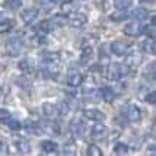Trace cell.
Masks as SVG:
<instances>
[{
	"instance_id": "1",
	"label": "cell",
	"mask_w": 156,
	"mask_h": 156,
	"mask_svg": "<svg viewBox=\"0 0 156 156\" xmlns=\"http://www.w3.org/2000/svg\"><path fill=\"white\" fill-rule=\"evenodd\" d=\"M6 50H7V54L10 57H18L20 54V51H22V41L18 37L10 38L6 44Z\"/></svg>"
},
{
	"instance_id": "2",
	"label": "cell",
	"mask_w": 156,
	"mask_h": 156,
	"mask_svg": "<svg viewBox=\"0 0 156 156\" xmlns=\"http://www.w3.org/2000/svg\"><path fill=\"white\" fill-rule=\"evenodd\" d=\"M67 85L70 86V88H79L82 83H83V75H82L79 70H76V69H73V70H70L67 73Z\"/></svg>"
},
{
	"instance_id": "3",
	"label": "cell",
	"mask_w": 156,
	"mask_h": 156,
	"mask_svg": "<svg viewBox=\"0 0 156 156\" xmlns=\"http://www.w3.org/2000/svg\"><path fill=\"white\" fill-rule=\"evenodd\" d=\"M38 15H40V10H38L37 7H28V9H25V10L20 13V19H22V22H23L25 25H31V23H34L35 19L38 18Z\"/></svg>"
},
{
	"instance_id": "4",
	"label": "cell",
	"mask_w": 156,
	"mask_h": 156,
	"mask_svg": "<svg viewBox=\"0 0 156 156\" xmlns=\"http://www.w3.org/2000/svg\"><path fill=\"white\" fill-rule=\"evenodd\" d=\"M83 117L90 120V121H104V120H105V114H104L102 111H99L98 108L83 109Z\"/></svg>"
},
{
	"instance_id": "5",
	"label": "cell",
	"mask_w": 156,
	"mask_h": 156,
	"mask_svg": "<svg viewBox=\"0 0 156 156\" xmlns=\"http://www.w3.org/2000/svg\"><path fill=\"white\" fill-rule=\"evenodd\" d=\"M69 19H70L69 23L73 28H80L88 22V16L85 13H82V12H75V13H72L69 16Z\"/></svg>"
},
{
	"instance_id": "6",
	"label": "cell",
	"mask_w": 156,
	"mask_h": 156,
	"mask_svg": "<svg viewBox=\"0 0 156 156\" xmlns=\"http://www.w3.org/2000/svg\"><path fill=\"white\" fill-rule=\"evenodd\" d=\"M126 118L131 122H137L140 118H142V114H140V108L137 107V105H129L127 108H126Z\"/></svg>"
},
{
	"instance_id": "7",
	"label": "cell",
	"mask_w": 156,
	"mask_h": 156,
	"mask_svg": "<svg viewBox=\"0 0 156 156\" xmlns=\"http://www.w3.org/2000/svg\"><path fill=\"white\" fill-rule=\"evenodd\" d=\"M105 77L111 82H115L121 77V70L118 64H109L107 70H105Z\"/></svg>"
},
{
	"instance_id": "8",
	"label": "cell",
	"mask_w": 156,
	"mask_h": 156,
	"mask_svg": "<svg viewBox=\"0 0 156 156\" xmlns=\"http://www.w3.org/2000/svg\"><path fill=\"white\" fill-rule=\"evenodd\" d=\"M107 126L105 124H101L99 121H96V124L92 126V129H90V137H94V139H102V137L107 136Z\"/></svg>"
},
{
	"instance_id": "9",
	"label": "cell",
	"mask_w": 156,
	"mask_h": 156,
	"mask_svg": "<svg viewBox=\"0 0 156 156\" xmlns=\"http://www.w3.org/2000/svg\"><path fill=\"white\" fill-rule=\"evenodd\" d=\"M109 48H111L112 54L120 55V57H121V55H124L126 53H127L129 44H126V42H122V41H112L111 45H109Z\"/></svg>"
},
{
	"instance_id": "10",
	"label": "cell",
	"mask_w": 156,
	"mask_h": 156,
	"mask_svg": "<svg viewBox=\"0 0 156 156\" xmlns=\"http://www.w3.org/2000/svg\"><path fill=\"white\" fill-rule=\"evenodd\" d=\"M42 112H44V115L47 118H54V117H57V114L60 111H58V107L54 105L53 102H44L42 104Z\"/></svg>"
},
{
	"instance_id": "11",
	"label": "cell",
	"mask_w": 156,
	"mask_h": 156,
	"mask_svg": "<svg viewBox=\"0 0 156 156\" xmlns=\"http://www.w3.org/2000/svg\"><path fill=\"white\" fill-rule=\"evenodd\" d=\"M124 34L129 35V37H137V35L142 34V27L139 25V22L127 23V25L124 27Z\"/></svg>"
},
{
	"instance_id": "12",
	"label": "cell",
	"mask_w": 156,
	"mask_h": 156,
	"mask_svg": "<svg viewBox=\"0 0 156 156\" xmlns=\"http://www.w3.org/2000/svg\"><path fill=\"white\" fill-rule=\"evenodd\" d=\"M143 61V55L140 53H131V54L127 55V58H126V64L130 66V67H139L140 64H142Z\"/></svg>"
},
{
	"instance_id": "13",
	"label": "cell",
	"mask_w": 156,
	"mask_h": 156,
	"mask_svg": "<svg viewBox=\"0 0 156 156\" xmlns=\"http://www.w3.org/2000/svg\"><path fill=\"white\" fill-rule=\"evenodd\" d=\"M41 150L44 153H57L58 144L53 140H44V142H41Z\"/></svg>"
},
{
	"instance_id": "14",
	"label": "cell",
	"mask_w": 156,
	"mask_h": 156,
	"mask_svg": "<svg viewBox=\"0 0 156 156\" xmlns=\"http://www.w3.org/2000/svg\"><path fill=\"white\" fill-rule=\"evenodd\" d=\"M92 55H94V50L90 45H85L82 48V54H80V63L82 64H89L92 61Z\"/></svg>"
},
{
	"instance_id": "15",
	"label": "cell",
	"mask_w": 156,
	"mask_h": 156,
	"mask_svg": "<svg viewBox=\"0 0 156 156\" xmlns=\"http://www.w3.org/2000/svg\"><path fill=\"white\" fill-rule=\"evenodd\" d=\"M15 146H16V149L19 153H23V155H28L29 152H31V144L28 140L25 139H18L16 142H15Z\"/></svg>"
},
{
	"instance_id": "16",
	"label": "cell",
	"mask_w": 156,
	"mask_h": 156,
	"mask_svg": "<svg viewBox=\"0 0 156 156\" xmlns=\"http://www.w3.org/2000/svg\"><path fill=\"white\" fill-rule=\"evenodd\" d=\"M101 98L105 102H112L115 99V92L111 88H108V86H104V88L101 89Z\"/></svg>"
},
{
	"instance_id": "17",
	"label": "cell",
	"mask_w": 156,
	"mask_h": 156,
	"mask_svg": "<svg viewBox=\"0 0 156 156\" xmlns=\"http://www.w3.org/2000/svg\"><path fill=\"white\" fill-rule=\"evenodd\" d=\"M13 28H15V20L13 19L2 18V22H0V32H2V34H6L9 31H12Z\"/></svg>"
},
{
	"instance_id": "18",
	"label": "cell",
	"mask_w": 156,
	"mask_h": 156,
	"mask_svg": "<svg viewBox=\"0 0 156 156\" xmlns=\"http://www.w3.org/2000/svg\"><path fill=\"white\" fill-rule=\"evenodd\" d=\"M143 77H146V79H155L156 77V61H153V63H150L147 67H144V70H143Z\"/></svg>"
},
{
	"instance_id": "19",
	"label": "cell",
	"mask_w": 156,
	"mask_h": 156,
	"mask_svg": "<svg viewBox=\"0 0 156 156\" xmlns=\"http://www.w3.org/2000/svg\"><path fill=\"white\" fill-rule=\"evenodd\" d=\"M70 130L75 133L76 136H82L83 131H85V126L82 121H77V120H73L72 124H70Z\"/></svg>"
},
{
	"instance_id": "20",
	"label": "cell",
	"mask_w": 156,
	"mask_h": 156,
	"mask_svg": "<svg viewBox=\"0 0 156 156\" xmlns=\"http://www.w3.org/2000/svg\"><path fill=\"white\" fill-rule=\"evenodd\" d=\"M54 25H55L54 22L45 19V20H42L40 25H38V29H40L42 34H48V32H51V31L54 29Z\"/></svg>"
},
{
	"instance_id": "21",
	"label": "cell",
	"mask_w": 156,
	"mask_h": 156,
	"mask_svg": "<svg viewBox=\"0 0 156 156\" xmlns=\"http://www.w3.org/2000/svg\"><path fill=\"white\" fill-rule=\"evenodd\" d=\"M111 60H109V55L105 53V48H102L99 50V64L98 66H101V67H108Z\"/></svg>"
},
{
	"instance_id": "22",
	"label": "cell",
	"mask_w": 156,
	"mask_h": 156,
	"mask_svg": "<svg viewBox=\"0 0 156 156\" xmlns=\"http://www.w3.org/2000/svg\"><path fill=\"white\" fill-rule=\"evenodd\" d=\"M25 129H27L29 133H34V134H41V133H42L41 124H38V122L27 121V124H25Z\"/></svg>"
},
{
	"instance_id": "23",
	"label": "cell",
	"mask_w": 156,
	"mask_h": 156,
	"mask_svg": "<svg viewBox=\"0 0 156 156\" xmlns=\"http://www.w3.org/2000/svg\"><path fill=\"white\" fill-rule=\"evenodd\" d=\"M19 70L22 72V73H25V75H31V73H34V67L31 66V63H29V60H22L19 61Z\"/></svg>"
},
{
	"instance_id": "24",
	"label": "cell",
	"mask_w": 156,
	"mask_h": 156,
	"mask_svg": "<svg viewBox=\"0 0 156 156\" xmlns=\"http://www.w3.org/2000/svg\"><path fill=\"white\" fill-rule=\"evenodd\" d=\"M127 16H129V12L126 9H118L115 13L111 15V19L114 20V22H121V20L127 19Z\"/></svg>"
},
{
	"instance_id": "25",
	"label": "cell",
	"mask_w": 156,
	"mask_h": 156,
	"mask_svg": "<svg viewBox=\"0 0 156 156\" xmlns=\"http://www.w3.org/2000/svg\"><path fill=\"white\" fill-rule=\"evenodd\" d=\"M131 16H133L134 19H137V20H143V19H146V18H147V10H146L144 7H137V9L133 10Z\"/></svg>"
},
{
	"instance_id": "26",
	"label": "cell",
	"mask_w": 156,
	"mask_h": 156,
	"mask_svg": "<svg viewBox=\"0 0 156 156\" xmlns=\"http://www.w3.org/2000/svg\"><path fill=\"white\" fill-rule=\"evenodd\" d=\"M63 155L66 156H75L76 155V146L72 142H66L63 146Z\"/></svg>"
},
{
	"instance_id": "27",
	"label": "cell",
	"mask_w": 156,
	"mask_h": 156,
	"mask_svg": "<svg viewBox=\"0 0 156 156\" xmlns=\"http://www.w3.org/2000/svg\"><path fill=\"white\" fill-rule=\"evenodd\" d=\"M53 22H54L57 27H64L66 23L70 22V19H69V16H64V15H55L54 18H53Z\"/></svg>"
},
{
	"instance_id": "28",
	"label": "cell",
	"mask_w": 156,
	"mask_h": 156,
	"mask_svg": "<svg viewBox=\"0 0 156 156\" xmlns=\"http://www.w3.org/2000/svg\"><path fill=\"white\" fill-rule=\"evenodd\" d=\"M114 153H115V155H127V153H129V146L124 144V143H115Z\"/></svg>"
},
{
	"instance_id": "29",
	"label": "cell",
	"mask_w": 156,
	"mask_h": 156,
	"mask_svg": "<svg viewBox=\"0 0 156 156\" xmlns=\"http://www.w3.org/2000/svg\"><path fill=\"white\" fill-rule=\"evenodd\" d=\"M5 6H6L7 9H12V10L19 9V7L22 6V0H6V2H5Z\"/></svg>"
},
{
	"instance_id": "30",
	"label": "cell",
	"mask_w": 156,
	"mask_h": 156,
	"mask_svg": "<svg viewBox=\"0 0 156 156\" xmlns=\"http://www.w3.org/2000/svg\"><path fill=\"white\" fill-rule=\"evenodd\" d=\"M88 156H102V152L101 149L98 147V146H95V144H90L88 147Z\"/></svg>"
},
{
	"instance_id": "31",
	"label": "cell",
	"mask_w": 156,
	"mask_h": 156,
	"mask_svg": "<svg viewBox=\"0 0 156 156\" xmlns=\"http://www.w3.org/2000/svg\"><path fill=\"white\" fill-rule=\"evenodd\" d=\"M133 3V0H115V7L118 9H127Z\"/></svg>"
},
{
	"instance_id": "32",
	"label": "cell",
	"mask_w": 156,
	"mask_h": 156,
	"mask_svg": "<svg viewBox=\"0 0 156 156\" xmlns=\"http://www.w3.org/2000/svg\"><path fill=\"white\" fill-rule=\"evenodd\" d=\"M7 126H9V129L10 130H20L22 129V124H20L18 120H12V118L7 121Z\"/></svg>"
},
{
	"instance_id": "33",
	"label": "cell",
	"mask_w": 156,
	"mask_h": 156,
	"mask_svg": "<svg viewBox=\"0 0 156 156\" xmlns=\"http://www.w3.org/2000/svg\"><path fill=\"white\" fill-rule=\"evenodd\" d=\"M42 44H47V40L41 35H34L32 38V45H42Z\"/></svg>"
},
{
	"instance_id": "34",
	"label": "cell",
	"mask_w": 156,
	"mask_h": 156,
	"mask_svg": "<svg viewBox=\"0 0 156 156\" xmlns=\"http://www.w3.org/2000/svg\"><path fill=\"white\" fill-rule=\"evenodd\" d=\"M144 101L147 102V104H156V90H150L149 94L146 95Z\"/></svg>"
},
{
	"instance_id": "35",
	"label": "cell",
	"mask_w": 156,
	"mask_h": 156,
	"mask_svg": "<svg viewBox=\"0 0 156 156\" xmlns=\"http://www.w3.org/2000/svg\"><path fill=\"white\" fill-rule=\"evenodd\" d=\"M111 7H115V0H102V9L109 10Z\"/></svg>"
},
{
	"instance_id": "36",
	"label": "cell",
	"mask_w": 156,
	"mask_h": 156,
	"mask_svg": "<svg viewBox=\"0 0 156 156\" xmlns=\"http://www.w3.org/2000/svg\"><path fill=\"white\" fill-rule=\"evenodd\" d=\"M0 120H2V122H7L10 120V112H9L7 109L3 108L0 111Z\"/></svg>"
},
{
	"instance_id": "37",
	"label": "cell",
	"mask_w": 156,
	"mask_h": 156,
	"mask_svg": "<svg viewBox=\"0 0 156 156\" xmlns=\"http://www.w3.org/2000/svg\"><path fill=\"white\" fill-rule=\"evenodd\" d=\"M147 153H150V155H156V143L147 146Z\"/></svg>"
},
{
	"instance_id": "38",
	"label": "cell",
	"mask_w": 156,
	"mask_h": 156,
	"mask_svg": "<svg viewBox=\"0 0 156 156\" xmlns=\"http://www.w3.org/2000/svg\"><path fill=\"white\" fill-rule=\"evenodd\" d=\"M120 133H121L120 130H114L112 134H111V140H114V139H117V137H120Z\"/></svg>"
},
{
	"instance_id": "39",
	"label": "cell",
	"mask_w": 156,
	"mask_h": 156,
	"mask_svg": "<svg viewBox=\"0 0 156 156\" xmlns=\"http://www.w3.org/2000/svg\"><path fill=\"white\" fill-rule=\"evenodd\" d=\"M6 147H7L6 143L2 142V150H0V152H2V155H6V153H7V149H6Z\"/></svg>"
},
{
	"instance_id": "40",
	"label": "cell",
	"mask_w": 156,
	"mask_h": 156,
	"mask_svg": "<svg viewBox=\"0 0 156 156\" xmlns=\"http://www.w3.org/2000/svg\"><path fill=\"white\" fill-rule=\"evenodd\" d=\"M18 85H20V86H25V88H29L25 79H22V80H18Z\"/></svg>"
},
{
	"instance_id": "41",
	"label": "cell",
	"mask_w": 156,
	"mask_h": 156,
	"mask_svg": "<svg viewBox=\"0 0 156 156\" xmlns=\"http://www.w3.org/2000/svg\"><path fill=\"white\" fill-rule=\"evenodd\" d=\"M150 22H152V25H155V27H156V13L152 15V18H150Z\"/></svg>"
},
{
	"instance_id": "42",
	"label": "cell",
	"mask_w": 156,
	"mask_h": 156,
	"mask_svg": "<svg viewBox=\"0 0 156 156\" xmlns=\"http://www.w3.org/2000/svg\"><path fill=\"white\" fill-rule=\"evenodd\" d=\"M152 53H153V54H156V40L152 42Z\"/></svg>"
},
{
	"instance_id": "43",
	"label": "cell",
	"mask_w": 156,
	"mask_h": 156,
	"mask_svg": "<svg viewBox=\"0 0 156 156\" xmlns=\"http://www.w3.org/2000/svg\"><path fill=\"white\" fill-rule=\"evenodd\" d=\"M61 5H64V3H72V0H60Z\"/></svg>"
},
{
	"instance_id": "44",
	"label": "cell",
	"mask_w": 156,
	"mask_h": 156,
	"mask_svg": "<svg viewBox=\"0 0 156 156\" xmlns=\"http://www.w3.org/2000/svg\"><path fill=\"white\" fill-rule=\"evenodd\" d=\"M144 2H147V3H153V2H156V0H144Z\"/></svg>"
},
{
	"instance_id": "45",
	"label": "cell",
	"mask_w": 156,
	"mask_h": 156,
	"mask_svg": "<svg viewBox=\"0 0 156 156\" xmlns=\"http://www.w3.org/2000/svg\"><path fill=\"white\" fill-rule=\"evenodd\" d=\"M83 2H86V0H83Z\"/></svg>"
}]
</instances>
